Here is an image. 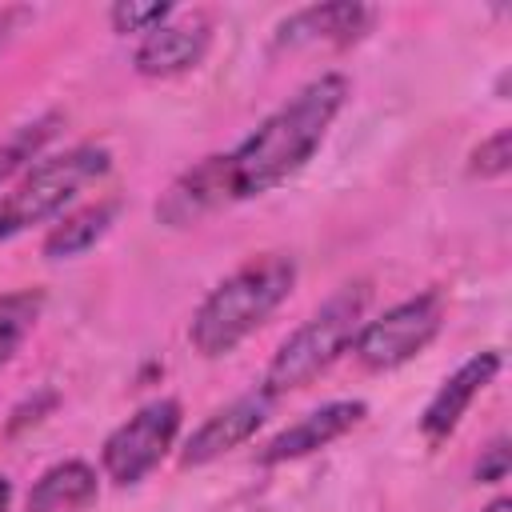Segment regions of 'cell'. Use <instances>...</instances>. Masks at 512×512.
<instances>
[{
    "mask_svg": "<svg viewBox=\"0 0 512 512\" xmlns=\"http://www.w3.org/2000/svg\"><path fill=\"white\" fill-rule=\"evenodd\" d=\"M352 84L344 72H320L304 88H296L276 112H268L236 148L216 152L228 204L256 200L280 184H288L324 144L332 120L344 112Z\"/></svg>",
    "mask_w": 512,
    "mask_h": 512,
    "instance_id": "1",
    "label": "cell"
},
{
    "mask_svg": "<svg viewBox=\"0 0 512 512\" xmlns=\"http://www.w3.org/2000/svg\"><path fill=\"white\" fill-rule=\"evenodd\" d=\"M296 288V260L288 252H260L208 288L188 320V344L204 360L236 352Z\"/></svg>",
    "mask_w": 512,
    "mask_h": 512,
    "instance_id": "2",
    "label": "cell"
},
{
    "mask_svg": "<svg viewBox=\"0 0 512 512\" xmlns=\"http://www.w3.org/2000/svg\"><path fill=\"white\" fill-rule=\"evenodd\" d=\"M372 300V284L368 280H348L340 284L316 312H308L272 352L264 376H260V392L276 404L288 392L308 388L320 372H328L356 340L364 312Z\"/></svg>",
    "mask_w": 512,
    "mask_h": 512,
    "instance_id": "3",
    "label": "cell"
},
{
    "mask_svg": "<svg viewBox=\"0 0 512 512\" xmlns=\"http://www.w3.org/2000/svg\"><path fill=\"white\" fill-rule=\"evenodd\" d=\"M112 168V152L104 144H72L56 156H40L4 196H0V240H12L36 224H48L68 212V204L104 180Z\"/></svg>",
    "mask_w": 512,
    "mask_h": 512,
    "instance_id": "4",
    "label": "cell"
},
{
    "mask_svg": "<svg viewBox=\"0 0 512 512\" xmlns=\"http://www.w3.org/2000/svg\"><path fill=\"white\" fill-rule=\"evenodd\" d=\"M440 328H444V296L428 288L364 320L352 340V356L368 372H392L416 360L440 336Z\"/></svg>",
    "mask_w": 512,
    "mask_h": 512,
    "instance_id": "5",
    "label": "cell"
},
{
    "mask_svg": "<svg viewBox=\"0 0 512 512\" xmlns=\"http://www.w3.org/2000/svg\"><path fill=\"white\" fill-rule=\"evenodd\" d=\"M180 424H184V408H180L176 396H156V400L140 404L100 444V472H104V480H112L116 488L140 484L176 448Z\"/></svg>",
    "mask_w": 512,
    "mask_h": 512,
    "instance_id": "6",
    "label": "cell"
},
{
    "mask_svg": "<svg viewBox=\"0 0 512 512\" xmlns=\"http://www.w3.org/2000/svg\"><path fill=\"white\" fill-rule=\"evenodd\" d=\"M212 48V16L200 8H176L164 24L140 36L132 52V68L144 80H168L204 64Z\"/></svg>",
    "mask_w": 512,
    "mask_h": 512,
    "instance_id": "7",
    "label": "cell"
},
{
    "mask_svg": "<svg viewBox=\"0 0 512 512\" xmlns=\"http://www.w3.org/2000/svg\"><path fill=\"white\" fill-rule=\"evenodd\" d=\"M268 408H272V400H268L260 388L240 392L236 400L220 404L216 412H208V416L188 432V440H184V448H180V464H184V468H204V464L228 456L232 448L248 444V440L264 428Z\"/></svg>",
    "mask_w": 512,
    "mask_h": 512,
    "instance_id": "8",
    "label": "cell"
},
{
    "mask_svg": "<svg viewBox=\"0 0 512 512\" xmlns=\"http://www.w3.org/2000/svg\"><path fill=\"white\" fill-rule=\"evenodd\" d=\"M364 416H368V404L364 400H328V404L304 412L300 420H292L288 428H280L272 440H264V448L256 452V460L264 468L288 464V460H304V456L336 444L352 428H360Z\"/></svg>",
    "mask_w": 512,
    "mask_h": 512,
    "instance_id": "9",
    "label": "cell"
},
{
    "mask_svg": "<svg viewBox=\"0 0 512 512\" xmlns=\"http://www.w3.org/2000/svg\"><path fill=\"white\" fill-rule=\"evenodd\" d=\"M500 364H504V356H500L496 348H488V352L468 356L452 376L440 380V388L428 396V404H424V412H420V436H424L432 448L444 444V440L460 428L464 412H468L472 400L496 380Z\"/></svg>",
    "mask_w": 512,
    "mask_h": 512,
    "instance_id": "10",
    "label": "cell"
},
{
    "mask_svg": "<svg viewBox=\"0 0 512 512\" xmlns=\"http://www.w3.org/2000/svg\"><path fill=\"white\" fill-rule=\"evenodd\" d=\"M376 24V8L356 4V0H332V4H308L288 12L276 24V48H304V44H328V48H348L368 36Z\"/></svg>",
    "mask_w": 512,
    "mask_h": 512,
    "instance_id": "11",
    "label": "cell"
},
{
    "mask_svg": "<svg viewBox=\"0 0 512 512\" xmlns=\"http://www.w3.org/2000/svg\"><path fill=\"white\" fill-rule=\"evenodd\" d=\"M228 208V192H224V176H220V160L216 152L196 160L192 168H184L168 188L164 196L156 200V220L168 224V228H188L212 212Z\"/></svg>",
    "mask_w": 512,
    "mask_h": 512,
    "instance_id": "12",
    "label": "cell"
},
{
    "mask_svg": "<svg viewBox=\"0 0 512 512\" xmlns=\"http://www.w3.org/2000/svg\"><path fill=\"white\" fill-rule=\"evenodd\" d=\"M100 500V476L88 460H56L28 488L24 512H88Z\"/></svg>",
    "mask_w": 512,
    "mask_h": 512,
    "instance_id": "13",
    "label": "cell"
},
{
    "mask_svg": "<svg viewBox=\"0 0 512 512\" xmlns=\"http://www.w3.org/2000/svg\"><path fill=\"white\" fill-rule=\"evenodd\" d=\"M116 212H120V200H96V204L64 212L48 228V236L40 240V256L44 260H76V256H84L116 224Z\"/></svg>",
    "mask_w": 512,
    "mask_h": 512,
    "instance_id": "14",
    "label": "cell"
},
{
    "mask_svg": "<svg viewBox=\"0 0 512 512\" xmlns=\"http://www.w3.org/2000/svg\"><path fill=\"white\" fill-rule=\"evenodd\" d=\"M64 128V112H40V116H32V120H24V124H16L4 140H0V188L8 184V180H16V176H24L40 156H44V148L56 140V132Z\"/></svg>",
    "mask_w": 512,
    "mask_h": 512,
    "instance_id": "15",
    "label": "cell"
},
{
    "mask_svg": "<svg viewBox=\"0 0 512 512\" xmlns=\"http://www.w3.org/2000/svg\"><path fill=\"white\" fill-rule=\"evenodd\" d=\"M44 312V292L40 288H16L0 296V368L20 352V344L32 336Z\"/></svg>",
    "mask_w": 512,
    "mask_h": 512,
    "instance_id": "16",
    "label": "cell"
},
{
    "mask_svg": "<svg viewBox=\"0 0 512 512\" xmlns=\"http://www.w3.org/2000/svg\"><path fill=\"white\" fill-rule=\"evenodd\" d=\"M172 12H176V8L164 4V0H116V4L108 8V24H112V32H120V36H144V32H152L156 24H164Z\"/></svg>",
    "mask_w": 512,
    "mask_h": 512,
    "instance_id": "17",
    "label": "cell"
},
{
    "mask_svg": "<svg viewBox=\"0 0 512 512\" xmlns=\"http://www.w3.org/2000/svg\"><path fill=\"white\" fill-rule=\"evenodd\" d=\"M512 168V128H496L468 152V176L480 180H500Z\"/></svg>",
    "mask_w": 512,
    "mask_h": 512,
    "instance_id": "18",
    "label": "cell"
},
{
    "mask_svg": "<svg viewBox=\"0 0 512 512\" xmlns=\"http://www.w3.org/2000/svg\"><path fill=\"white\" fill-rule=\"evenodd\" d=\"M508 468H512L508 436H496L488 448H480V460H476V480H480V484H500V480H508Z\"/></svg>",
    "mask_w": 512,
    "mask_h": 512,
    "instance_id": "19",
    "label": "cell"
},
{
    "mask_svg": "<svg viewBox=\"0 0 512 512\" xmlns=\"http://www.w3.org/2000/svg\"><path fill=\"white\" fill-rule=\"evenodd\" d=\"M28 16V8H0V48L8 44V36L16 32V24Z\"/></svg>",
    "mask_w": 512,
    "mask_h": 512,
    "instance_id": "20",
    "label": "cell"
},
{
    "mask_svg": "<svg viewBox=\"0 0 512 512\" xmlns=\"http://www.w3.org/2000/svg\"><path fill=\"white\" fill-rule=\"evenodd\" d=\"M8 508H12V480L0 476V512H8Z\"/></svg>",
    "mask_w": 512,
    "mask_h": 512,
    "instance_id": "21",
    "label": "cell"
},
{
    "mask_svg": "<svg viewBox=\"0 0 512 512\" xmlns=\"http://www.w3.org/2000/svg\"><path fill=\"white\" fill-rule=\"evenodd\" d=\"M484 512H512V500H508V496H496V500H492Z\"/></svg>",
    "mask_w": 512,
    "mask_h": 512,
    "instance_id": "22",
    "label": "cell"
}]
</instances>
